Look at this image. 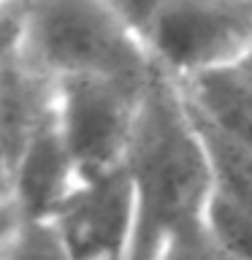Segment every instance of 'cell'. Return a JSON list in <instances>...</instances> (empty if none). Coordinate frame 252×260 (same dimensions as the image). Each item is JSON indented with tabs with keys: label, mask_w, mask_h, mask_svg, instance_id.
<instances>
[{
	"label": "cell",
	"mask_w": 252,
	"mask_h": 260,
	"mask_svg": "<svg viewBox=\"0 0 252 260\" xmlns=\"http://www.w3.org/2000/svg\"><path fill=\"white\" fill-rule=\"evenodd\" d=\"M54 114V76L33 62L24 49L0 36V168L11 166Z\"/></svg>",
	"instance_id": "obj_7"
},
{
	"label": "cell",
	"mask_w": 252,
	"mask_h": 260,
	"mask_svg": "<svg viewBox=\"0 0 252 260\" xmlns=\"http://www.w3.org/2000/svg\"><path fill=\"white\" fill-rule=\"evenodd\" d=\"M106 3H109L111 11L119 16V22L146 46L152 24L158 19V14H160V8L166 0H106Z\"/></svg>",
	"instance_id": "obj_13"
},
{
	"label": "cell",
	"mask_w": 252,
	"mask_h": 260,
	"mask_svg": "<svg viewBox=\"0 0 252 260\" xmlns=\"http://www.w3.org/2000/svg\"><path fill=\"white\" fill-rule=\"evenodd\" d=\"M125 168L138 198L130 260H146L171 231L203 217L211 198L206 146L174 76L152 65Z\"/></svg>",
	"instance_id": "obj_1"
},
{
	"label": "cell",
	"mask_w": 252,
	"mask_h": 260,
	"mask_svg": "<svg viewBox=\"0 0 252 260\" xmlns=\"http://www.w3.org/2000/svg\"><path fill=\"white\" fill-rule=\"evenodd\" d=\"M252 49V0H166L146 38L152 65L176 81L236 65Z\"/></svg>",
	"instance_id": "obj_4"
},
{
	"label": "cell",
	"mask_w": 252,
	"mask_h": 260,
	"mask_svg": "<svg viewBox=\"0 0 252 260\" xmlns=\"http://www.w3.org/2000/svg\"><path fill=\"white\" fill-rule=\"evenodd\" d=\"M0 36L49 76L149 79L152 57L106 0H0Z\"/></svg>",
	"instance_id": "obj_2"
},
{
	"label": "cell",
	"mask_w": 252,
	"mask_h": 260,
	"mask_svg": "<svg viewBox=\"0 0 252 260\" xmlns=\"http://www.w3.org/2000/svg\"><path fill=\"white\" fill-rule=\"evenodd\" d=\"M190 109L219 133L252 146V87L236 65L179 81Z\"/></svg>",
	"instance_id": "obj_8"
},
{
	"label": "cell",
	"mask_w": 252,
	"mask_h": 260,
	"mask_svg": "<svg viewBox=\"0 0 252 260\" xmlns=\"http://www.w3.org/2000/svg\"><path fill=\"white\" fill-rule=\"evenodd\" d=\"M190 114L198 125L203 146H206L209 171H211V195H219V198L252 211V146L219 133L193 109Z\"/></svg>",
	"instance_id": "obj_9"
},
{
	"label": "cell",
	"mask_w": 252,
	"mask_h": 260,
	"mask_svg": "<svg viewBox=\"0 0 252 260\" xmlns=\"http://www.w3.org/2000/svg\"><path fill=\"white\" fill-rule=\"evenodd\" d=\"M0 260H73L52 219H0Z\"/></svg>",
	"instance_id": "obj_10"
},
{
	"label": "cell",
	"mask_w": 252,
	"mask_h": 260,
	"mask_svg": "<svg viewBox=\"0 0 252 260\" xmlns=\"http://www.w3.org/2000/svg\"><path fill=\"white\" fill-rule=\"evenodd\" d=\"M81 171L52 114L11 166L0 168V219H52Z\"/></svg>",
	"instance_id": "obj_6"
},
{
	"label": "cell",
	"mask_w": 252,
	"mask_h": 260,
	"mask_svg": "<svg viewBox=\"0 0 252 260\" xmlns=\"http://www.w3.org/2000/svg\"><path fill=\"white\" fill-rule=\"evenodd\" d=\"M146 84L106 73L54 79V117L81 176L125 166Z\"/></svg>",
	"instance_id": "obj_3"
},
{
	"label": "cell",
	"mask_w": 252,
	"mask_h": 260,
	"mask_svg": "<svg viewBox=\"0 0 252 260\" xmlns=\"http://www.w3.org/2000/svg\"><path fill=\"white\" fill-rule=\"evenodd\" d=\"M236 68L241 71V76L247 79V81H249V87H252V49H249V52L241 57L239 62H236Z\"/></svg>",
	"instance_id": "obj_14"
},
{
	"label": "cell",
	"mask_w": 252,
	"mask_h": 260,
	"mask_svg": "<svg viewBox=\"0 0 252 260\" xmlns=\"http://www.w3.org/2000/svg\"><path fill=\"white\" fill-rule=\"evenodd\" d=\"M211 233L225 244L239 260H252V211L211 195L203 211Z\"/></svg>",
	"instance_id": "obj_12"
},
{
	"label": "cell",
	"mask_w": 252,
	"mask_h": 260,
	"mask_svg": "<svg viewBox=\"0 0 252 260\" xmlns=\"http://www.w3.org/2000/svg\"><path fill=\"white\" fill-rule=\"evenodd\" d=\"M52 222L73 260H130L138 236V198L128 168L79 176Z\"/></svg>",
	"instance_id": "obj_5"
},
{
	"label": "cell",
	"mask_w": 252,
	"mask_h": 260,
	"mask_svg": "<svg viewBox=\"0 0 252 260\" xmlns=\"http://www.w3.org/2000/svg\"><path fill=\"white\" fill-rule=\"evenodd\" d=\"M146 260H239L211 233L206 219H190L171 231Z\"/></svg>",
	"instance_id": "obj_11"
}]
</instances>
